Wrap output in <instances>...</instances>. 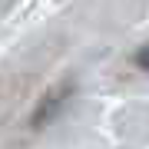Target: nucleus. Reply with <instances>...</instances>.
Listing matches in <instances>:
<instances>
[{"mask_svg":"<svg viewBox=\"0 0 149 149\" xmlns=\"http://www.w3.org/2000/svg\"><path fill=\"white\" fill-rule=\"evenodd\" d=\"M133 63H136V70H143V73H149V40L143 43V47L133 53Z\"/></svg>","mask_w":149,"mask_h":149,"instance_id":"f257e3e1","label":"nucleus"}]
</instances>
